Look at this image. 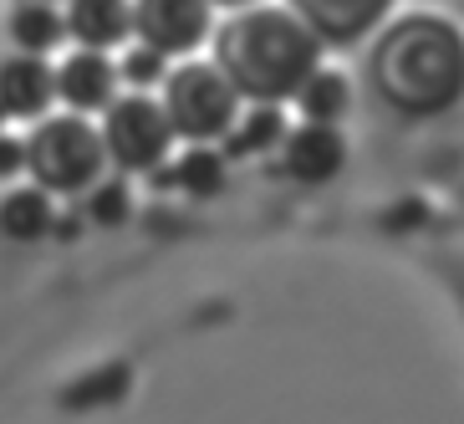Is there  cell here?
Masks as SVG:
<instances>
[{
	"instance_id": "11",
	"label": "cell",
	"mask_w": 464,
	"mask_h": 424,
	"mask_svg": "<svg viewBox=\"0 0 464 424\" xmlns=\"http://www.w3.org/2000/svg\"><path fill=\"white\" fill-rule=\"evenodd\" d=\"M67 31L82 46H118L133 31V0H72Z\"/></svg>"
},
{
	"instance_id": "3",
	"label": "cell",
	"mask_w": 464,
	"mask_h": 424,
	"mask_svg": "<svg viewBox=\"0 0 464 424\" xmlns=\"http://www.w3.org/2000/svg\"><path fill=\"white\" fill-rule=\"evenodd\" d=\"M240 87L230 83V72L219 62H189L164 77V108L174 118L179 138H194V143H209V138H225L240 118Z\"/></svg>"
},
{
	"instance_id": "17",
	"label": "cell",
	"mask_w": 464,
	"mask_h": 424,
	"mask_svg": "<svg viewBox=\"0 0 464 424\" xmlns=\"http://www.w3.org/2000/svg\"><path fill=\"white\" fill-rule=\"evenodd\" d=\"M128 77V83L133 87H149V83H164V52H159V46H133V52L123 56V67H118Z\"/></svg>"
},
{
	"instance_id": "10",
	"label": "cell",
	"mask_w": 464,
	"mask_h": 424,
	"mask_svg": "<svg viewBox=\"0 0 464 424\" xmlns=\"http://www.w3.org/2000/svg\"><path fill=\"white\" fill-rule=\"evenodd\" d=\"M52 93H56V72H46V62H36V52L15 56V62L0 67V103H5V113H15V118L42 113L46 103H52Z\"/></svg>"
},
{
	"instance_id": "4",
	"label": "cell",
	"mask_w": 464,
	"mask_h": 424,
	"mask_svg": "<svg viewBox=\"0 0 464 424\" xmlns=\"http://www.w3.org/2000/svg\"><path fill=\"white\" fill-rule=\"evenodd\" d=\"M102 159H108V143L82 118H52L26 143V164L36 169V179L46 190H82V184H92Z\"/></svg>"
},
{
	"instance_id": "21",
	"label": "cell",
	"mask_w": 464,
	"mask_h": 424,
	"mask_svg": "<svg viewBox=\"0 0 464 424\" xmlns=\"http://www.w3.org/2000/svg\"><path fill=\"white\" fill-rule=\"evenodd\" d=\"M0 118H5V103H0Z\"/></svg>"
},
{
	"instance_id": "5",
	"label": "cell",
	"mask_w": 464,
	"mask_h": 424,
	"mask_svg": "<svg viewBox=\"0 0 464 424\" xmlns=\"http://www.w3.org/2000/svg\"><path fill=\"white\" fill-rule=\"evenodd\" d=\"M174 118H169L164 103L133 93V97H112L108 103V128H102V143H108V159H118L123 169H153L164 164L169 143H174Z\"/></svg>"
},
{
	"instance_id": "16",
	"label": "cell",
	"mask_w": 464,
	"mask_h": 424,
	"mask_svg": "<svg viewBox=\"0 0 464 424\" xmlns=\"http://www.w3.org/2000/svg\"><path fill=\"white\" fill-rule=\"evenodd\" d=\"M11 31H15V42L26 46V52H46V46H56L62 42V15L52 11V5H21L15 11V21H11Z\"/></svg>"
},
{
	"instance_id": "8",
	"label": "cell",
	"mask_w": 464,
	"mask_h": 424,
	"mask_svg": "<svg viewBox=\"0 0 464 424\" xmlns=\"http://www.w3.org/2000/svg\"><path fill=\"white\" fill-rule=\"evenodd\" d=\"M118 77H123V72L112 67L97 46H87V52H77V56L62 62V72H56V93L67 97L77 113H92V108H108L112 103Z\"/></svg>"
},
{
	"instance_id": "12",
	"label": "cell",
	"mask_w": 464,
	"mask_h": 424,
	"mask_svg": "<svg viewBox=\"0 0 464 424\" xmlns=\"http://www.w3.org/2000/svg\"><path fill=\"white\" fill-rule=\"evenodd\" d=\"M281 138H286V113H281V103L250 97V108H240V118L225 133V143H230V153H266V149H281Z\"/></svg>"
},
{
	"instance_id": "13",
	"label": "cell",
	"mask_w": 464,
	"mask_h": 424,
	"mask_svg": "<svg viewBox=\"0 0 464 424\" xmlns=\"http://www.w3.org/2000/svg\"><path fill=\"white\" fill-rule=\"evenodd\" d=\"M301 103V118H316V123H342L347 108H353V83L347 72H332V67H316L296 93Z\"/></svg>"
},
{
	"instance_id": "20",
	"label": "cell",
	"mask_w": 464,
	"mask_h": 424,
	"mask_svg": "<svg viewBox=\"0 0 464 424\" xmlns=\"http://www.w3.org/2000/svg\"><path fill=\"white\" fill-rule=\"evenodd\" d=\"M219 5H250V0H219Z\"/></svg>"
},
{
	"instance_id": "14",
	"label": "cell",
	"mask_w": 464,
	"mask_h": 424,
	"mask_svg": "<svg viewBox=\"0 0 464 424\" xmlns=\"http://www.w3.org/2000/svg\"><path fill=\"white\" fill-rule=\"evenodd\" d=\"M0 225H5V235H15V241H31V235H42L46 225H52V205H46L42 190H15L5 205H0Z\"/></svg>"
},
{
	"instance_id": "7",
	"label": "cell",
	"mask_w": 464,
	"mask_h": 424,
	"mask_svg": "<svg viewBox=\"0 0 464 424\" xmlns=\"http://www.w3.org/2000/svg\"><path fill=\"white\" fill-rule=\"evenodd\" d=\"M342 164H347V138H342L337 123L306 118L301 128H286V138H281V169L301 184H322Z\"/></svg>"
},
{
	"instance_id": "9",
	"label": "cell",
	"mask_w": 464,
	"mask_h": 424,
	"mask_svg": "<svg viewBox=\"0 0 464 424\" xmlns=\"http://www.w3.org/2000/svg\"><path fill=\"white\" fill-rule=\"evenodd\" d=\"M327 42H357L378 26L393 0H291Z\"/></svg>"
},
{
	"instance_id": "15",
	"label": "cell",
	"mask_w": 464,
	"mask_h": 424,
	"mask_svg": "<svg viewBox=\"0 0 464 424\" xmlns=\"http://www.w3.org/2000/svg\"><path fill=\"white\" fill-rule=\"evenodd\" d=\"M174 184L179 190H189V194H199V200H205V194H219L225 190V159L199 143V149H189L174 164Z\"/></svg>"
},
{
	"instance_id": "2",
	"label": "cell",
	"mask_w": 464,
	"mask_h": 424,
	"mask_svg": "<svg viewBox=\"0 0 464 424\" xmlns=\"http://www.w3.org/2000/svg\"><path fill=\"white\" fill-rule=\"evenodd\" d=\"M368 77L382 103L409 118L450 113L464 97V31L439 15H409L378 36Z\"/></svg>"
},
{
	"instance_id": "1",
	"label": "cell",
	"mask_w": 464,
	"mask_h": 424,
	"mask_svg": "<svg viewBox=\"0 0 464 424\" xmlns=\"http://www.w3.org/2000/svg\"><path fill=\"white\" fill-rule=\"evenodd\" d=\"M327 36L296 11V5H246L235 11L215 36V62L230 72V83L246 97L286 103L301 83L322 67Z\"/></svg>"
},
{
	"instance_id": "18",
	"label": "cell",
	"mask_w": 464,
	"mask_h": 424,
	"mask_svg": "<svg viewBox=\"0 0 464 424\" xmlns=\"http://www.w3.org/2000/svg\"><path fill=\"white\" fill-rule=\"evenodd\" d=\"M87 210H92V220H102V225H118V220L128 215V194H123V184H108V190H97Z\"/></svg>"
},
{
	"instance_id": "19",
	"label": "cell",
	"mask_w": 464,
	"mask_h": 424,
	"mask_svg": "<svg viewBox=\"0 0 464 424\" xmlns=\"http://www.w3.org/2000/svg\"><path fill=\"white\" fill-rule=\"evenodd\" d=\"M21 164H26V149L11 143V138H0V174H15Z\"/></svg>"
},
{
	"instance_id": "6",
	"label": "cell",
	"mask_w": 464,
	"mask_h": 424,
	"mask_svg": "<svg viewBox=\"0 0 464 424\" xmlns=\"http://www.w3.org/2000/svg\"><path fill=\"white\" fill-rule=\"evenodd\" d=\"M209 5L215 0H133L138 42L159 46L164 56L194 52L209 36Z\"/></svg>"
}]
</instances>
